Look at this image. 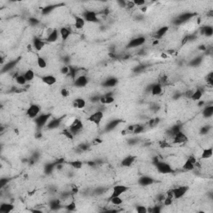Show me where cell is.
I'll return each mask as SVG.
<instances>
[{"label": "cell", "instance_id": "39", "mask_svg": "<svg viewBox=\"0 0 213 213\" xmlns=\"http://www.w3.org/2000/svg\"><path fill=\"white\" fill-rule=\"evenodd\" d=\"M56 7H57V5H49L44 7L43 10H42V13H43V14H49Z\"/></svg>", "mask_w": 213, "mask_h": 213}, {"label": "cell", "instance_id": "34", "mask_svg": "<svg viewBox=\"0 0 213 213\" xmlns=\"http://www.w3.org/2000/svg\"><path fill=\"white\" fill-rule=\"evenodd\" d=\"M110 202L115 206H120L122 204L123 200L120 197H110Z\"/></svg>", "mask_w": 213, "mask_h": 213}, {"label": "cell", "instance_id": "7", "mask_svg": "<svg viewBox=\"0 0 213 213\" xmlns=\"http://www.w3.org/2000/svg\"><path fill=\"white\" fill-rule=\"evenodd\" d=\"M146 42V38L144 37H137V38H133L130 40V42L128 43L127 48L128 49H133V48H137V47H140Z\"/></svg>", "mask_w": 213, "mask_h": 213}, {"label": "cell", "instance_id": "37", "mask_svg": "<svg viewBox=\"0 0 213 213\" xmlns=\"http://www.w3.org/2000/svg\"><path fill=\"white\" fill-rule=\"evenodd\" d=\"M37 63H38V66L40 67V68H42V69H44L45 67H47V62L46 60L44 59V58H42V57H38V59H37Z\"/></svg>", "mask_w": 213, "mask_h": 213}, {"label": "cell", "instance_id": "24", "mask_svg": "<svg viewBox=\"0 0 213 213\" xmlns=\"http://www.w3.org/2000/svg\"><path fill=\"white\" fill-rule=\"evenodd\" d=\"M60 35L62 39H63V41H66L67 38L70 37V35H71V31H70V29L67 28V27H62L60 29Z\"/></svg>", "mask_w": 213, "mask_h": 213}, {"label": "cell", "instance_id": "15", "mask_svg": "<svg viewBox=\"0 0 213 213\" xmlns=\"http://www.w3.org/2000/svg\"><path fill=\"white\" fill-rule=\"evenodd\" d=\"M162 93V85H161L160 83H155L152 85V88H151V93L153 96H157L160 95Z\"/></svg>", "mask_w": 213, "mask_h": 213}, {"label": "cell", "instance_id": "57", "mask_svg": "<svg viewBox=\"0 0 213 213\" xmlns=\"http://www.w3.org/2000/svg\"><path fill=\"white\" fill-rule=\"evenodd\" d=\"M7 181H8L7 179H2V180H0V186H1V187H4V186H5Z\"/></svg>", "mask_w": 213, "mask_h": 213}, {"label": "cell", "instance_id": "28", "mask_svg": "<svg viewBox=\"0 0 213 213\" xmlns=\"http://www.w3.org/2000/svg\"><path fill=\"white\" fill-rule=\"evenodd\" d=\"M202 115L204 117L206 118H209V117H212L213 115V106H208L206 107L203 112H202Z\"/></svg>", "mask_w": 213, "mask_h": 213}, {"label": "cell", "instance_id": "42", "mask_svg": "<svg viewBox=\"0 0 213 213\" xmlns=\"http://www.w3.org/2000/svg\"><path fill=\"white\" fill-rule=\"evenodd\" d=\"M144 131V127L139 124H136L135 126V129H134V132L133 134H138V133H142V131Z\"/></svg>", "mask_w": 213, "mask_h": 213}, {"label": "cell", "instance_id": "49", "mask_svg": "<svg viewBox=\"0 0 213 213\" xmlns=\"http://www.w3.org/2000/svg\"><path fill=\"white\" fill-rule=\"evenodd\" d=\"M137 212L138 213H146L148 212V208L146 207H142V206H139V207H137Z\"/></svg>", "mask_w": 213, "mask_h": 213}, {"label": "cell", "instance_id": "27", "mask_svg": "<svg viewBox=\"0 0 213 213\" xmlns=\"http://www.w3.org/2000/svg\"><path fill=\"white\" fill-rule=\"evenodd\" d=\"M114 98L111 95H108V96H104V97H101L100 98V103L103 104H112L114 102Z\"/></svg>", "mask_w": 213, "mask_h": 213}, {"label": "cell", "instance_id": "16", "mask_svg": "<svg viewBox=\"0 0 213 213\" xmlns=\"http://www.w3.org/2000/svg\"><path fill=\"white\" fill-rule=\"evenodd\" d=\"M14 206L11 203H2L0 205V212L1 213H8L11 212L13 210Z\"/></svg>", "mask_w": 213, "mask_h": 213}, {"label": "cell", "instance_id": "45", "mask_svg": "<svg viewBox=\"0 0 213 213\" xmlns=\"http://www.w3.org/2000/svg\"><path fill=\"white\" fill-rule=\"evenodd\" d=\"M202 57H198V58H195V59H193V60L191 61L190 64H191V66H197L202 63Z\"/></svg>", "mask_w": 213, "mask_h": 213}, {"label": "cell", "instance_id": "9", "mask_svg": "<svg viewBox=\"0 0 213 213\" xmlns=\"http://www.w3.org/2000/svg\"><path fill=\"white\" fill-rule=\"evenodd\" d=\"M127 190H128L127 186H124V185H117V186H113L112 193L111 197H121Z\"/></svg>", "mask_w": 213, "mask_h": 213}, {"label": "cell", "instance_id": "52", "mask_svg": "<svg viewBox=\"0 0 213 213\" xmlns=\"http://www.w3.org/2000/svg\"><path fill=\"white\" fill-rule=\"evenodd\" d=\"M132 2L135 4V6H138V7H141V6L144 5L146 4V2L144 0H134Z\"/></svg>", "mask_w": 213, "mask_h": 213}, {"label": "cell", "instance_id": "20", "mask_svg": "<svg viewBox=\"0 0 213 213\" xmlns=\"http://www.w3.org/2000/svg\"><path fill=\"white\" fill-rule=\"evenodd\" d=\"M45 46V42L42 39L38 38H35L33 39V47L37 51H41Z\"/></svg>", "mask_w": 213, "mask_h": 213}, {"label": "cell", "instance_id": "55", "mask_svg": "<svg viewBox=\"0 0 213 213\" xmlns=\"http://www.w3.org/2000/svg\"><path fill=\"white\" fill-rule=\"evenodd\" d=\"M53 167H54V165L53 164H50V165H48V166H46V172H50L53 169Z\"/></svg>", "mask_w": 213, "mask_h": 213}, {"label": "cell", "instance_id": "43", "mask_svg": "<svg viewBox=\"0 0 213 213\" xmlns=\"http://www.w3.org/2000/svg\"><path fill=\"white\" fill-rule=\"evenodd\" d=\"M76 203L74 202H72L71 203H69L67 206H66V208L67 209V211H69V212H73V211H75L76 210Z\"/></svg>", "mask_w": 213, "mask_h": 213}, {"label": "cell", "instance_id": "53", "mask_svg": "<svg viewBox=\"0 0 213 213\" xmlns=\"http://www.w3.org/2000/svg\"><path fill=\"white\" fill-rule=\"evenodd\" d=\"M172 200H173V198L167 197L166 198H164V204H165L166 206H170V205L172 203Z\"/></svg>", "mask_w": 213, "mask_h": 213}, {"label": "cell", "instance_id": "38", "mask_svg": "<svg viewBox=\"0 0 213 213\" xmlns=\"http://www.w3.org/2000/svg\"><path fill=\"white\" fill-rule=\"evenodd\" d=\"M179 131H181V126L177 125V126H174V127H172L171 129L169 130V133L171 136H174L175 134H176L177 132H179Z\"/></svg>", "mask_w": 213, "mask_h": 213}, {"label": "cell", "instance_id": "56", "mask_svg": "<svg viewBox=\"0 0 213 213\" xmlns=\"http://www.w3.org/2000/svg\"><path fill=\"white\" fill-rule=\"evenodd\" d=\"M88 148V145L87 144H81L80 146H79V149H81L82 151H85V150H87Z\"/></svg>", "mask_w": 213, "mask_h": 213}, {"label": "cell", "instance_id": "1", "mask_svg": "<svg viewBox=\"0 0 213 213\" xmlns=\"http://www.w3.org/2000/svg\"><path fill=\"white\" fill-rule=\"evenodd\" d=\"M155 165H156V167H157L159 172H161L162 174H168V173L173 172V169L172 168V167L168 163H167V162L158 161L157 162L155 163Z\"/></svg>", "mask_w": 213, "mask_h": 213}, {"label": "cell", "instance_id": "41", "mask_svg": "<svg viewBox=\"0 0 213 213\" xmlns=\"http://www.w3.org/2000/svg\"><path fill=\"white\" fill-rule=\"evenodd\" d=\"M50 207L52 208L53 210H57L60 207V202L58 200H56V201H53V202L50 203Z\"/></svg>", "mask_w": 213, "mask_h": 213}, {"label": "cell", "instance_id": "25", "mask_svg": "<svg viewBox=\"0 0 213 213\" xmlns=\"http://www.w3.org/2000/svg\"><path fill=\"white\" fill-rule=\"evenodd\" d=\"M85 25V20L82 17H76L75 18V22H74V26L77 29H82V27Z\"/></svg>", "mask_w": 213, "mask_h": 213}, {"label": "cell", "instance_id": "12", "mask_svg": "<svg viewBox=\"0 0 213 213\" xmlns=\"http://www.w3.org/2000/svg\"><path fill=\"white\" fill-rule=\"evenodd\" d=\"M186 141H187V137L182 131H179L173 136V143L174 144H181V143L186 142Z\"/></svg>", "mask_w": 213, "mask_h": 213}, {"label": "cell", "instance_id": "32", "mask_svg": "<svg viewBox=\"0 0 213 213\" xmlns=\"http://www.w3.org/2000/svg\"><path fill=\"white\" fill-rule=\"evenodd\" d=\"M23 76L26 78L27 82H30V81H32L33 78H34L35 74H34V72L32 69H28V70L25 72V73L23 74Z\"/></svg>", "mask_w": 213, "mask_h": 213}, {"label": "cell", "instance_id": "29", "mask_svg": "<svg viewBox=\"0 0 213 213\" xmlns=\"http://www.w3.org/2000/svg\"><path fill=\"white\" fill-rule=\"evenodd\" d=\"M168 30H169V27H167V26H164V27H160L158 30L157 31V33H156V37L157 38H162L163 36L166 35V33L168 32Z\"/></svg>", "mask_w": 213, "mask_h": 213}, {"label": "cell", "instance_id": "13", "mask_svg": "<svg viewBox=\"0 0 213 213\" xmlns=\"http://www.w3.org/2000/svg\"><path fill=\"white\" fill-rule=\"evenodd\" d=\"M135 160H136V157L135 156H127V157L122 159L121 164L124 167H131V165L134 163Z\"/></svg>", "mask_w": 213, "mask_h": 213}, {"label": "cell", "instance_id": "46", "mask_svg": "<svg viewBox=\"0 0 213 213\" xmlns=\"http://www.w3.org/2000/svg\"><path fill=\"white\" fill-rule=\"evenodd\" d=\"M60 94L61 96L63 97V98H67V97L70 96V92H69V90L67 89V88H63V89L61 90Z\"/></svg>", "mask_w": 213, "mask_h": 213}, {"label": "cell", "instance_id": "58", "mask_svg": "<svg viewBox=\"0 0 213 213\" xmlns=\"http://www.w3.org/2000/svg\"><path fill=\"white\" fill-rule=\"evenodd\" d=\"M160 211H161V209H160L159 207H155V208H153V211H152V212H153L158 213V212H160Z\"/></svg>", "mask_w": 213, "mask_h": 213}, {"label": "cell", "instance_id": "3", "mask_svg": "<svg viewBox=\"0 0 213 213\" xmlns=\"http://www.w3.org/2000/svg\"><path fill=\"white\" fill-rule=\"evenodd\" d=\"M187 190H188L187 186H178V187H176L174 189H172L171 192H172V197L174 199H179L186 194Z\"/></svg>", "mask_w": 213, "mask_h": 213}, {"label": "cell", "instance_id": "5", "mask_svg": "<svg viewBox=\"0 0 213 213\" xmlns=\"http://www.w3.org/2000/svg\"><path fill=\"white\" fill-rule=\"evenodd\" d=\"M82 128H83V124H82V121H80L79 119H75L70 125L69 131H71L73 135H75L82 131Z\"/></svg>", "mask_w": 213, "mask_h": 213}, {"label": "cell", "instance_id": "48", "mask_svg": "<svg viewBox=\"0 0 213 213\" xmlns=\"http://www.w3.org/2000/svg\"><path fill=\"white\" fill-rule=\"evenodd\" d=\"M207 82L209 85L212 86L213 85V75L212 72H210L207 76Z\"/></svg>", "mask_w": 213, "mask_h": 213}, {"label": "cell", "instance_id": "17", "mask_svg": "<svg viewBox=\"0 0 213 213\" xmlns=\"http://www.w3.org/2000/svg\"><path fill=\"white\" fill-rule=\"evenodd\" d=\"M42 81L45 84H47L49 86H52L57 82V78H56V77L53 76V75H46L42 77Z\"/></svg>", "mask_w": 213, "mask_h": 213}, {"label": "cell", "instance_id": "51", "mask_svg": "<svg viewBox=\"0 0 213 213\" xmlns=\"http://www.w3.org/2000/svg\"><path fill=\"white\" fill-rule=\"evenodd\" d=\"M63 134L65 137H67V138H69V139H72V138L73 137V134H72L69 130H64V131H63Z\"/></svg>", "mask_w": 213, "mask_h": 213}, {"label": "cell", "instance_id": "21", "mask_svg": "<svg viewBox=\"0 0 213 213\" xmlns=\"http://www.w3.org/2000/svg\"><path fill=\"white\" fill-rule=\"evenodd\" d=\"M18 60H13V61H11V62L7 63L5 65L2 67V70H1V72L4 73V72H6L10 71V70H12L13 68H14V67L16 66V64L18 63Z\"/></svg>", "mask_w": 213, "mask_h": 213}, {"label": "cell", "instance_id": "50", "mask_svg": "<svg viewBox=\"0 0 213 213\" xmlns=\"http://www.w3.org/2000/svg\"><path fill=\"white\" fill-rule=\"evenodd\" d=\"M61 72L63 74H68L70 73V67L68 66H64L61 68Z\"/></svg>", "mask_w": 213, "mask_h": 213}, {"label": "cell", "instance_id": "4", "mask_svg": "<svg viewBox=\"0 0 213 213\" xmlns=\"http://www.w3.org/2000/svg\"><path fill=\"white\" fill-rule=\"evenodd\" d=\"M103 112H101V111H97V112H93V114L89 116L88 120L96 126H99V124L101 123V122L103 120Z\"/></svg>", "mask_w": 213, "mask_h": 213}, {"label": "cell", "instance_id": "59", "mask_svg": "<svg viewBox=\"0 0 213 213\" xmlns=\"http://www.w3.org/2000/svg\"><path fill=\"white\" fill-rule=\"evenodd\" d=\"M199 49H202V50H206V49H207L206 48H204V46H201V48H199Z\"/></svg>", "mask_w": 213, "mask_h": 213}, {"label": "cell", "instance_id": "2", "mask_svg": "<svg viewBox=\"0 0 213 213\" xmlns=\"http://www.w3.org/2000/svg\"><path fill=\"white\" fill-rule=\"evenodd\" d=\"M41 111V108L37 105V104H32L27 109V116L29 118L34 119L36 117H38V114Z\"/></svg>", "mask_w": 213, "mask_h": 213}, {"label": "cell", "instance_id": "22", "mask_svg": "<svg viewBox=\"0 0 213 213\" xmlns=\"http://www.w3.org/2000/svg\"><path fill=\"white\" fill-rule=\"evenodd\" d=\"M61 124V119L60 118H54V119H52L50 120L48 124H47V127L49 129H55V128H58Z\"/></svg>", "mask_w": 213, "mask_h": 213}, {"label": "cell", "instance_id": "11", "mask_svg": "<svg viewBox=\"0 0 213 213\" xmlns=\"http://www.w3.org/2000/svg\"><path fill=\"white\" fill-rule=\"evenodd\" d=\"M88 82V79L85 75H81V76L77 77L76 79L74 80V86L77 88H83L85 87Z\"/></svg>", "mask_w": 213, "mask_h": 213}, {"label": "cell", "instance_id": "35", "mask_svg": "<svg viewBox=\"0 0 213 213\" xmlns=\"http://www.w3.org/2000/svg\"><path fill=\"white\" fill-rule=\"evenodd\" d=\"M202 34L206 35L207 37H211L213 34V28L210 26H207V27H203L202 29Z\"/></svg>", "mask_w": 213, "mask_h": 213}, {"label": "cell", "instance_id": "18", "mask_svg": "<svg viewBox=\"0 0 213 213\" xmlns=\"http://www.w3.org/2000/svg\"><path fill=\"white\" fill-rule=\"evenodd\" d=\"M58 30L53 29L49 33L46 40L49 43H55L58 40Z\"/></svg>", "mask_w": 213, "mask_h": 213}, {"label": "cell", "instance_id": "30", "mask_svg": "<svg viewBox=\"0 0 213 213\" xmlns=\"http://www.w3.org/2000/svg\"><path fill=\"white\" fill-rule=\"evenodd\" d=\"M121 120H119V119H116V120L111 121L107 125V127H106V130H107V131H112V130H113L114 128H116V127L118 126V124H119Z\"/></svg>", "mask_w": 213, "mask_h": 213}, {"label": "cell", "instance_id": "10", "mask_svg": "<svg viewBox=\"0 0 213 213\" xmlns=\"http://www.w3.org/2000/svg\"><path fill=\"white\" fill-rule=\"evenodd\" d=\"M83 18L85 21L89 22H98V18L94 11H86L83 14Z\"/></svg>", "mask_w": 213, "mask_h": 213}, {"label": "cell", "instance_id": "33", "mask_svg": "<svg viewBox=\"0 0 213 213\" xmlns=\"http://www.w3.org/2000/svg\"><path fill=\"white\" fill-rule=\"evenodd\" d=\"M195 165L193 162H191L189 159L186 160V162L183 165V169L186 170V171H192V170L195 168Z\"/></svg>", "mask_w": 213, "mask_h": 213}, {"label": "cell", "instance_id": "14", "mask_svg": "<svg viewBox=\"0 0 213 213\" xmlns=\"http://www.w3.org/2000/svg\"><path fill=\"white\" fill-rule=\"evenodd\" d=\"M153 182H154L153 178H152L151 176H142V177L139 179V184L142 186H150V185L153 184Z\"/></svg>", "mask_w": 213, "mask_h": 213}, {"label": "cell", "instance_id": "26", "mask_svg": "<svg viewBox=\"0 0 213 213\" xmlns=\"http://www.w3.org/2000/svg\"><path fill=\"white\" fill-rule=\"evenodd\" d=\"M213 154V149L212 148H206L203 150V152L202 153V156H201V158L202 159H209L212 157Z\"/></svg>", "mask_w": 213, "mask_h": 213}, {"label": "cell", "instance_id": "31", "mask_svg": "<svg viewBox=\"0 0 213 213\" xmlns=\"http://www.w3.org/2000/svg\"><path fill=\"white\" fill-rule=\"evenodd\" d=\"M202 96H203V91H202V89H197L196 91L193 92L191 98L193 101H198V100H200V99L202 98Z\"/></svg>", "mask_w": 213, "mask_h": 213}, {"label": "cell", "instance_id": "23", "mask_svg": "<svg viewBox=\"0 0 213 213\" xmlns=\"http://www.w3.org/2000/svg\"><path fill=\"white\" fill-rule=\"evenodd\" d=\"M118 82V80L116 77H110L108 78L107 80H105V82L103 83L104 87H108V88H112V87H115Z\"/></svg>", "mask_w": 213, "mask_h": 213}, {"label": "cell", "instance_id": "8", "mask_svg": "<svg viewBox=\"0 0 213 213\" xmlns=\"http://www.w3.org/2000/svg\"><path fill=\"white\" fill-rule=\"evenodd\" d=\"M194 16V13H182L180 16H178L176 18L175 23L176 25H181L184 22H187L188 20H190L192 17Z\"/></svg>", "mask_w": 213, "mask_h": 213}, {"label": "cell", "instance_id": "36", "mask_svg": "<svg viewBox=\"0 0 213 213\" xmlns=\"http://www.w3.org/2000/svg\"><path fill=\"white\" fill-rule=\"evenodd\" d=\"M15 80H16L17 83H18V85H20V86L25 85L26 82H27V80H26V78L24 77L23 75H18V76L16 77V78H15Z\"/></svg>", "mask_w": 213, "mask_h": 213}, {"label": "cell", "instance_id": "40", "mask_svg": "<svg viewBox=\"0 0 213 213\" xmlns=\"http://www.w3.org/2000/svg\"><path fill=\"white\" fill-rule=\"evenodd\" d=\"M69 164L75 169H80L82 167V162L81 161H72L71 162H69Z\"/></svg>", "mask_w": 213, "mask_h": 213}, {"label": "cell", "instance_id": "19", "mask_svg": "<svg viewBox=\"0 0 213 213\" xmlns=\"http://www.w3.org/2000/svg\"><path fill=\"white\" fill-rule=\"evenodd\" d=\"M72 106L77 109H83L86 107V101L83 98H77L73 101Z\"/></svg>", "mask_w": 213, "mask_h": 213}, {"label": "cell", "instance_id": "47", "mask_svg": "<svg viewBox=\"0 0 213 213\" xmlns=\"http://www.w3.org/2000/svg\"><path fill=\"white\" fill-rule=\"evenodd\" d=\"M210 129H211V127L210 126H205V127H202V128H201L200 132H201V134L204 135V134L208 133V131H210Z\"/></svg>", "mask_w": 213, "mask_h": 213}, {"label": "cell", "instance_id": "6", "mask_svg": "<svg viewBox=\"0 0 213 213\" xmlns=\"http://www.w3.org/2000/svg\"><path fill=\"white\" fill-rule=\"evenodd\" d=\"M50 117L51 114L49 113H47V114H41L38 116V117L35 118V122L38 126V127H43L44 126H45L49 122Z\"/></svg>", "mask_w": 213, "mask_h": 213}, {"label": "cell", "instance_id": "54", "mask_svg": "<svg viewBox=\"0 0 213 213\" xmlns=\"http://www.w3.org/2000/svg\"><path fill=\"white\" fill-rule=\"evenodd\" d=\"M29 22L30 23L32 24V25H36V24H38L39 21H38L37 18H29Z\"/></svg>", "mask_w": 213, "mask_h": 213}, {"label": "cell", "instance_id": "44", "mask_svg": "<svg viewBox=\"0 0 213 213\" xmlns=\"http://www.w3.org/2000/svg\"><path fill=\"white\" fill-rule=\"evenodd\" d=\"M160 122V119L159 118H153L149 121V126L151 127H154L157 125H158V123Z\"/></svg>", "mask_w": 213, "mask_h": 213}]
</instances>
